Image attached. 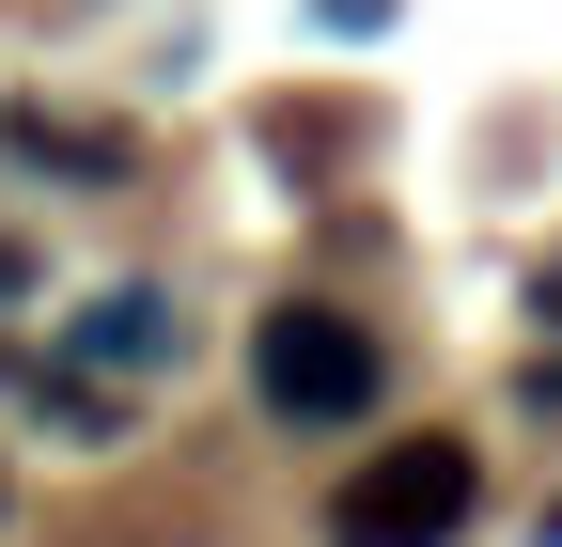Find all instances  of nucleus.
Segmentation results:
<instances>
[{
	"label": "nucleus",
	"mask_w": 562,
	"mask_h": 547,
	"mask_svg": "<svg viewBox=\"0 0 562 547\" xmlns=\"http://www.w3.org/2000/svg\"><path fill=\"white\" fill-rule=\"evenodd\" d=\"M469 501H484V454H469V438H391L375 469H344L328 547H453Z\"/></svg>",
	"instance_id": "nucleus-1"
},
{
	"label": "nucleus",
	"mask_w": 562,
	"mask_h": 547,
	"mask_svg": "<svg viewBox=\"0 0 562 547\" xmlns=\"http://www.w3.org/2000/svg\"><path fill=\"white\" fill-rule=\"evenodd\" d=\"M79 345H94V360H157V345H188V328H172L157 298H110V313L79 328Z\"/></svg>",
	"instance_id": "nucleus-3"
},
{
	"label": "nucleus",
	"mask_w": 562,
	"mask_h": 547,
	"mask_svg": "<svg viewBox=\"0 0 562 547\" xmlns=\"http://www.w3.org/2000/svg\"><path fill=\"white\" fill-rule=\"evenodd\" d=\"M531 313H562V266H531Z\"/></svg>",
	"instance_id": "nucleus-4"
},
{
	"label": "nucleus",
	"mask_w": 562,
	"mask_h": 547,
	"mask_svg": "<svg viewBox=\"0 0 562 547\" xmlns=\"http://www.w3.org/2000/svg\"><path fill=\"white\" fill-rule=\"evenodd\" d=\"M547 547H562V516H547Z\"/></svg>",
	"instance_id": "nucleus-5"
},
{
	"label": "nucleus",
	"mask_w": 562,
	"mask_h": 547,
	"mask_svg": "<svg viewBox=\"0 0 562 547\" xmlns=\"http://www.w3.org/2000/svg\"><path fill=\"white\" fill-rule=\"evenodd\" d=\"M250 391L281 406V423H360V406L391 391V360H375V328H360V313L281 298V313L250 328Z\"/></svg>",
	"instance_id": "nucleus-2"
}]
</instances>
